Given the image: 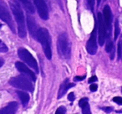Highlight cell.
I'll list each match as a JSON object with an SVG mask.
<instances>
[{"label": "cell", "instance_id": "6da1fadb", "mask_svg": "<svg viewBox=\"0 0 122 114\" xmlns=\"http://www.w3.org/2000/svg\"><path fill=\"white\" fill-rule=\"evenodd\" d=\"M11 10L13 12L16 23L18 25V31L19 35L21 38L26 37V25H25V18L21 7L18 4L14 2H10Z\"/></svg>", "mask_w": 122, "mask_h": 114}, {"label": "cell", "instance_id": "7a4b0ae2", "mask_svg": "<svg viewBox=\"0 0 122 114\" xmlns=\"http://www.w3.org/2000/svg\"><path fill=\"white\" fill-rule=\"evenodd\" d=\"M37 39L42 44L44 54L47 59L50 60L52 58V50H51V39L49 31L44 28L39 29L37 34Z\"/></svg>", "mask_w": 122, "mask_h": 114}, {"label": "cell", "instance_id": "3957f363", "mask_svg": "<svg viewBox=\"0 0 122 114\" xmlns=\"http://www.w3.org/2000/svg\"><path fill=\"white\" fill-rule=\"evenodd\" d=\"M58 51L63 58L70 59L71 55V46L69 40L68 34L66 33H62L59 35L57 41Z\"/></svg>", "mask_w": 122, "mask_h": 114}, {"label": "cell", "instance_id": "277c9868", "mask_svg": "<svg viewBox=\"0 0 122 114\" xmlns=\"http://www.w3.org/2000/svg\"><path fill=\"white\" fill-rule=\"evenodd\" d=\"M9 83L16 88L29 91V92L34 91V86H33L31 81L28 79L27 77L24 76L14 77L9 81Z\"/></svg>", "mask_w": 122, "mask_h": 114}, {"label": "cell", "instance_id": "5b68a950", "mask_svg": "<svg viewBox=\"0 0 122 114\" xmlns=\"http://www.w3.org/2000/svg\"><path fill=\"white\" fill-rule=\"evenodd\" d=\"M18 54H19V58L27 64L29 66H30L33 70L35 71V72H39V67H38V63L36 61V60L34 58V56L30 54L29 50H27L26 49L24 48H20L18 50Z\"/></svg>", "mask_w": 122, "mask_h": 114}, {"label": "cell", "instance_id": "8992f818", "mask_svg": "<svg viewBox=\"0 0 122 114\" xmlns=\"http://www.w3.org/2000/svg\"><path fill=\"white\" fill-rule=\"evenodd\" d=\"M0 19H2L4 22H5L6 24H8V25L10 27L13 32H15L14 24L13 22V19L10 14V12H9L7 6L3 2H0Z\"/></svg>", "mask_w": 122, "mask_h": 114}, {"label": "cell", "instance_id": "52a82bcc", "mask_svg": "<svg viewBox=\"0 0 122 114\" xmlns=\"http://www.w3.org/2000/svg\"><path fill=\"white\" fill-rule=\"evenodd\" d=\"M98 40L100 45H103L106 39V27H105V21H104L103 14L101 13H98Z\"/></svg>", "mask_w": 122, "mask_h": 114}, {"label": "cell", "instance_id": "ba28073f", "mask_svg": "<svg viewBox=\"0 0 122 114\" xmlns=\"http://www.w3.org/2000/svg\"><path fill=\"white\" fill-rule=\"evenodd\" d=\"M103 17L105 21V27H106V37L107 39H110V34H111V29H112V13L110 10V6L106 5L103 9Z\"/></svg>", "mask_w": 122, "mask_h": 114}, {"label": "cell", "instance_id": "9c48e42d", "mask_svg": "<svg viewBox=\"0 0 122 114\" xmlns=\"http://www.w3.org/2000/svg\"><path fill=\"white\" fill-rule=\"evenodd\" d=\"M34 5L37 9L39 17L44 20L49 19V9L44 0H34Z\"/></svg>", "mask_w": 122, "mask_h": 114}, {"label": "cell", "instance_id": "30bf717a", "mask_svg": "<svg viewBox=\"0 0 122 114\" xmlns=\"http://www.w3.org/2000/svg\"><path fill=\"white\" fill-rule=\"evenodd\" d=\"M16 68L18 69L19 72L22 74L24 76L27 77L28 79H29L30 81H36V76L34 75V73L26 65H24L22 62H16L15 64Z\"/></svg>", "mask_w": 122, "mask_h": 114}, {"label": "cell", "instance_id": "8fae6325", "mask_svg": "<svg viewBox=\"0 0 122 114\" xmlns=\"http://www.w3.org/2000/svg\"><path fill=\"white\" fill-rule=\"evenodd\" d=\"M86 49L90 54H95L97 52L96 42V28H95L86 44Z\"/></svg>", "mask_w": 122, "mask_h": 114}, {"label": "cell", "instance_id": "7c38bea8", "mask_svg": "<svg viewBox=\"0 0 122 114\" xmlns=\"http://www.w3.org/2000/svg\"><path fill=\"white\" fill-rule=\"evenodd\" d=\"M27 24H28V29H29V31L30 33V35L32 37H34V39H37V34H38V31H39V29L37 27V24H36L35 19L33 17H31V16L28 15Z\"/></svg>", "mask_w": 122, "mask_h": 114}, {"label": "cell", "instance_id": "4fadbf2b", "mask_svg": "<svg viewBox=\"0 0 122 114\" xmlns=\"http://www.w3.org/2000/svg\"><path fill=\"white\" fill-rule=\"evenodd\" d=\"M18 107H19V104L16 102H10L7 107H4L1 110V112H2V114H15Z\"/></svg>", "mask_w": 122, "mask_h": 114}, {"label": "cell", "instance_id": "5bb4252c", "mask_svg": "<svg viewBox=\"0 0 122 114\" xmlns=\"http://www.w3.org/2000/svg\"><path fill=\"white\" fill-rule=\"evenodd\" d=\"M75 84H72V83H69V80H65L63 83L61 84L60 86V88H59V94H58V98H61V97H63L64 95L65 94V92L70 88V87H74Z\"/></svg>", "mask_w": 122, "mask_h": 114}, {"label": "cell", "instance_id": "9a60e30c", "mask_svg": "<svg viewBox=\"0 0 122 114\" xmlns=\"http://www.w3.org/2000/svg\"><path fill=\"white\" fill-rule=\"evenodd\" d=\"M79 106L82 108V113L83 114H92L90 112V105L88 103V98L84 97L80 99L79 102Z\"/></svg>", "mask_w": 122, "mask_h": 114}, {"label": "cell", "instance_id": "2e32d148", "mask_svg": "<svg viewBox=\"0 0 122 114\" xmlns=\"http://www.w3.org/2000/svg\"><path fill=\"white\" fill-rule=\"evenodd\" d=\"M20 4L23 5L26 11L29 14H34V7L30 0H19Z\"/></svg>", "mask_w": 122, "mask_h": 114}, {"label": "cell", "instance_id": "e0dca14e", "mask_svg": "<svg viewBox=\"0 0 122 114\" xmlns=\"http://www.w3.org/2000/svg\"><path fill=\"white\" fill-rule=\"evenodd\" d=\"M107 43H106V46H105V50L106 52L110 53V59L113 60L114 57H115V48H114V44L112 42L111 39H107Z\"/></svg>", "mask_w": 122, "mask_h": 114}, {"label": "cell", "instance_id": "ac0fdd59", "mask_svg": "<svg viewBox=\"0 0 122 114\" xmlns=\"http://www.w3.org/2000/svg\"><path fill=\"white\" fill-rule=\"evenodd\" d=\"M17 94H18V96L19 97V98H20V100H21V102H22L23 105L25 107V106L27 105V104L29 103V94H28L27 92H21V91H18Z\"/></svg>", "mask_w": 122, "mask_h": 114}, {"label": "cell", "instance_id": "d6986e66", "mask_svg": "<svg viewBox=\"0 0 122 114\" xmlns=\"http://www.w3.org/2000/svg\"><path fill=\"white\" fill-rule=\"evenodd\" d=\"M119 34H120V26H119L118 19H116L115 22V40H116V39L118 38Z\"/></svg>", "mask_w": 122, "mask_h": 114}, {"label": "cell", "instance_id": "ffe728a7", "mask_svg": "<svg viewBox=\"0 0 122 114\" xmlns=\"http://www.w3.org/2000/svg\"><path fill=\"white\" fill-rule=\"evenodd\" d=\"M65 112H66V108L63 106H61L56 110L55 114H65Z\"/></svg>", "mask_w": 122, "mask_h": 114}, {"label": "cell", "instance_id": "44dd1931", "mask_svg": "<svg viewBox=\"0 0 122 114\" xmlns=\"http://www.w3.org/2000/svg\"><path fill=\"white\" fill-rule=\"evenodd\" d=\"M87 5H88L89 9L93 12L94 6H95V0H87Z\"/></svg>", "mask_w": 122, "mask_h": 114}, {"label": "cell", "instance_id": "7402d4cb", "mask_svg": "<svg viewBox=\"0 0 122 114\" xmlns=\"http://www.w3.org/2000/svg\"><path fill=\"white\" fill-rule=\"evenodd\" d=\"M8 51V47L2 42V41L0 40V52H7Z\"/></svg>", "mask_w": 122, "mask_h": 114}, {"label": "cell", "instance_id": "603a6c76", "mask_svg": "<svg viewBox=\"0 0 122 114\" xmlns=\"http://www.w3.org/2000/svg\"><path fill=\"white\" fill-rule=\"evenodd\" d=\"M113 101L115 102H116L117 104H119V105H122V97H115L113 98Z\"/></svg>", "mask_w": 122, "mask_h": 114}, {"label": "cell", "instance_id": "cb8c5ba5", "mask_svg": "<svg viewBox=\"0 0 122 114\" xmlns=\"http://www.w3.org/2000/svg\"><path fill=\"white\" fill-rule=\"evenodd\" d=\"M122 55V50H121V44H120V42L118 44V59L121 58Z\"/></svg>", "mask_w": 122, "mask_h": 114}, {"label": "cell", "instance_id": "d4e9b609", "mask_svg": "<svg viewBox=\"0 0 122 114\" xmlns=\"http://www.w3.org/2000/svg\"><path fill=\"white\" fill-rule=\"evenodd\" d=\"M68 99L70 101V102H73V101L75 99V94H74L73 92H70V93L68 95Z\"/></svg>", "mask_w": 122, "mask_h": 114}, {"label": "cell", "instance_id": "484cf974", "mask_svg": "<svg viewBox=\"0 0 122 114\" xmlns=\"http://www.w3.org/2000/svg\"><path fill=\"white\" fill-rule=\"evenodd\" d=\"M97 88H98V86H97L96 84H91L90 87V89L91 92H95V91H97Z\"/></svg>", "mask_w": 122, "mask_h": 114}, {"label": "cell", "instance_id": "4316f807", "mask_svg": "<svg viewBox=\"0 0 122 114\" xmlns=\"http://www.w3.org/2000/svg\"><path fill=\"white\" fill-rule=\"evenodd\" d=\"M102 110H104L105 112H110L113 111V107H102Z\"/></svg>", "mask_w": 122, "mask_h": 114}, {"label": "cell", "instance_id": "83f0119b", "mask_svg": "<svg viewBox=\"0 0 122 114\" xmlns=\"http://www.w3.org/2000/svg\"><path fill=\"white\" fill-rule=\"evenodd\" d=\"M97 81V77L96 76H92V77H90V78L89 79V82H90V83L95 82V81Z\"/></svg>", "mask_w": 122, "mask_h": 114}, {"label": "cell", "instance_id": "f1b7e54d", "mask_svg": "<svg viewBox=\"0 0 122 114\" xmlns=\"http://www.w3.org/2000/svg\"><path fill=\"white\" fill-rule=\"evenodd\" d=\"M85 78V76H75V81H82Z\"/></svg>", "mask_w": 122, "mask_h": 114}, {"label": "cell", "instance_id": "f546056e", "mask_svg": "<svg viewBox=\"0 0 122 114\" xmlns=\"http://www.w3.org/2000/svg\"><path fill=\"white\" fill-rule=\"evenodd\" d=\"M4 59H3V58H1V57H0V67H1L3 65H4Z\"/></svg>", "mask_w": 122, "mask_h": 114}, {"label": "cell", "instance_id": "4dcf8cb0", "mask_svg": "<svg viewBox=\"0 0 122 114\" xmlns=\"http://www.w3.org/2000/svg\"><path fill=\"white\" fill-rule=\"evenodd\" d=\"M100 2H101V0H97V4H98V5H100Z\"/></svg>", "mask_w": 122, "mask_h": 114}, {"label": "cell", "instance_id": "1f68e13d", "mask_svg": "<svg viewBox=\"0 0 122 114\" xmlns=\"http://www.w3.org/2000/svg\"><path fill=\"white\" fill-rule=\"evenodd\" d=\"M0 114H2V112H1V111H0Z\"/></svg>", "mask_w": 122, "mask_h": 114}, {"label": "cell", "instance_id": "d6a6232c", "mask_svg": "<svg viewBox=\"0 0 122 114\" xmlns=\"http://www.w3.org/2000/svg\"><path fill=\"white\" fill-rule=\"evenodd\" d=\"M0 27H1V24H0Z\"/></svg>", "mask_w": 122, "mask_h": 114}]
</instances>
